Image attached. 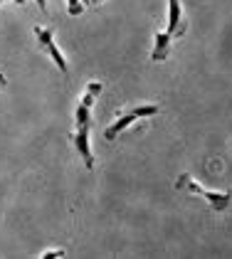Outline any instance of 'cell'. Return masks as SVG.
<instances>
[{
	"mask_svg": "<svg viewBox=\"0 0 232 259\" xmlns=\"http://www.w3.org/2000/svg\"><path fill=\"white\" fill-rule=\"evenodd\" d=\"M171 35L168 32H156L153 37V52H151V60L153 62H163L168 57V50H171Z\"/></svg>",
	"mask_w": 232,
	"mask_h": 259,
	"instance_id": "obj_6",
	"label": "cell"
},
{
	"mask_svg": "<svg viewBox=\"0 0 232 259\" xmlns=\"http://www.w3.org/2000/svg\"><path fill=\"white\" fill-rule=\"evenodd\" d=\"M156 114H161V106H156V104H143V106L126 109V111H124L109 128H104V141H116L119 139V134L126 131L131 123H136L138 119H146V116H156Z\"/></svg>",
	"mask_w": 232,
	"mask_h": 259,
	"instance_id": "obj_2",
	"label": "cell"
},
{
	"mask_svg": "<svg viewBox=\"0 0 232 259\" xmlns=\"http://www.w3.org/2000/svg\"><path fill=\"white\" fill-rule=\"evenodd\" d=\"M99 3H101V0H82V5H84V8H89V5H99Z\"/></svg>",
	"mask_w": 232,
	"mask_h": 259,
	"instance_id": "obj_13",
	"label": "cell"
},
{
	"mask_svg": "<svg viewBox=\"0 0 232 259\" xmlns=\"http://www.w3.org/2000/svg\"><path fill=\"white\" fill-rule=\"evenodd\" d=\"M175 188H178V190H188V193H195V195L205 198L208 202H210V207H213L215 212H225L227 205H230V200H232L230 193H222V190H205V188H203L198 180H193V176H188V173L178 176Z\"/></svg>",
	"mask_w": 232,
	"mask_h": 259,
	"instance_id": "obj_1",
	"label": "cell"
},
{
	"mask_svg": "<svg viewBox=\"0 0 232 259\" xmlns=\"http://www.w3.org/2000/svg\"><path fill=\"white\" fill-rule=\"evenodd\" d=\"M72 143H74V148H77L79 158L84 160V165H87V170H94V165H97V160H94V151H92V141H89V126H77V131L69 136Z\"/></svg>",
	"mask_w": 232,
	"mask_h": 259,
	"instance_id": "obj_3",
	"label": "cell"
},
{
	"mask_svg": "<svg viewBox=\"0 0 232 259\" xmlns=\"http://www.w3.org/2000/svg\"><path fill=\"white\" fill-rule=\"evenodd\" d=\"M185 20H183V8H180V0H168V25H166V32L171 37H180L185 32Z\"/></svg>",
	"mask_w": 232,
	"mask_h": 259,
	"instance_id": "obj_5",
	"label": "cell"
},
{
	"mask_svg": "<svg viewBox=\"0 0 232 259\" xmlns=\"http://www.w3.org/2000/svg\"><path fill=\"white\" fill-rule=\"evenodd\" d=\"M64 254H67L64 249H50V252H42L40 257H42V259H62Z\"/></svg>",
	"mask_w": 232,
	"mask_h": 259,
	"instance_id": "obj_10",
	"label": "cell"
},
{
	"mask_svg": "<svg viewBox=\"0 0 232 259\" xmlns=\"http://www.w3.org/2000/svg\"><path fill=\"white\" fill-rule=\"evenodd\" d=\"M13 3H18V5H22V3H25V0H13Z\"/></svg>",
	"mask_w": 232,
	"mask_h": 259,
	"instance_id": "obj_15",
	"label": "cell"
},
{
	"mask_svg": "<svg viewBox=\"0 0 232 259\" xmlns=\"http://www.w3.org/2000/svg\"><path fill=\"white\" fill-rule=\"evenodd\" d=\"M94 99H97V97H92V94H87V92H84V94H82V99H79V104H84V106H89V109H92V106H94Z\"/></svg>",
	"mask_w": 232,
	"mask_h": 259,
	"instance_id": "obj_11",
	"label": "cell"
},
{
	"mask_svg": "<svg viewBox=\"0 0 232 259\" xmlns=\"http://www.w3.org/2000/svg\"><path fill=\"white\" fill-rule=\"evenodd\" d=\"M35 35H37V40L40 45L47 50V55L52 57V62L57 64V69L62 72V74H67V57L59 52V47H57V42H55V37H52V32L47 30V27H42V25H37L35 27Z\"/></svg>",
	"mask_w": 232,
	"mask_h": 259,
	"instance_id": "obj_4",
	"label": "cell"
},
{
	"mask_svg": "<svg viewBox=\"0 0 232 259\" xmlns=\"http://www.w3.org/2000/svg\"><path fill=\"white\" fill-rule=\"evenodd\" d=\"M101 89H104V84H101V81H89V84L84 87V92H87V94H92V97H99V94H101Z\"/></svg>",
	"mask_w": 232,
	"mask_h": 259,
	"instance_id": "obj_9",
	"label": "cell"
},
{
	"mask_svg": "<svg viewBox=\"0 0 232 259\" xmlns=\"http://www.w3.org/2000/svg\"><path fill=\"white\" fill-rule=\"evenodd\" d=\"M74 123L77 126H89L92 123V109L84 106V104H77V109H74Z\"/></svg>",
	"mask_w": 232,
	"mask_h": 259,
	"instance_id": "obj_7",
	"label": "cell"
},
{
	"mask_svg": "<svg viewBox=\"0 0 232 259\" xmlns=\"http://www.w3.org/2000/svg\"><path fill=\"white\" fill-rule=\"evenodd\" d=\"M5 84H8V81H5V77H3V72H0V89H5Z\"/></svg>",
	"mask_w": 232,
	"mask_h": 259,
	"instance_id": "obj_14",
	"label": "cell"
},
{
	"mask_svg": "<svg viewBox=\"0 0 232 259\" xmlns=\"http://www.w3.org/2000/svg\"><path fill=\"white\" fill-rule=\"evenodd\" d=\"M35 3H37V8L42 13H47V0H35Z\"/></svg>",
	"mask_w": 232,
	"mask_h": 259,
	"instance_id": "obj_12",
	"label": "cell"
},
{
	"mask_svg": "<svg viewBox=\"0 0 232 259\" xmlns=\"http://www.w3.org/2000/svg\"><path fill=\"white\" fill-rule=\"evenodd\" d=\"M84 10H87V8L82 5V0H67V13H69V15L77 18V15H82Z\"/></svg>",
	"mask_w": 232,
	"mask_h": 259,
	"instance_id": "obj_8",
	"label": "cell"
}]
</instances>
